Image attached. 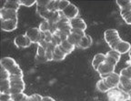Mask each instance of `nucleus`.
<instances>
[{"label": "nucleus", "mask_w": 131, "mask_h": 101, "mask_svg": "<svg viewBox=\"0 0 131 101\" xmlns=\"http://www.w3.org/2000/svg\"><path fill=\"white\" fill-rule=\"evenodd\" d=\"M70 2L68 0H54V6H55V11H62L65 10L68 6Z\"/></svg>", "instance_id": "a211bd4d"}, {"label": "nucleus", "mask_w": 131, "mask_h": 101, "mask_svg": "<svg viewBox=\"0 0 131 101\" xmlns=\"http://www.w3.org/2000/svg\"><path fill=\"white\" fill-rule=\"evenodd\" d=\"M121 58V55L118 53V52L115 51V50H109L108 52L106 53V60L109 63H111L112 65L116 66L119 62Z\"/></svg>", "instance_id": "ddd939ff"}, {"label": "nucleus", "mask_w": 131, "mask_h": 101, "mask_svg": "<svg viewBox=\"0 0 131 101\" xmlns=\"http://www.w3.org/2000/svg\"><path fill=\"white\" fill-rule=\"evenodd\" d=\"M37 46H40V47H42V48H46V49H47V46H48V42H47L46 40H41V41L38 42Z\"/></svg>", "instance_id": "a19ab883"}, {"label": "nucleus", "mask_w": 131, "mask_h": 101, "mask_svg": "<svg viewBox=\"0 0 131 101\" xmlns=\"http://www.w3.org/2000/svg\"><path fill=\"white\" fill-rule=\"evenodd\" d=\"M10 92L11 95H15V94H18V93L24 92L25 88H26V84H25L24 80H18V81H10Z\"/></svg>", "instance_id": "9b49d317"}, {"label": "nucleus", "mask_w": 131, "mask_h": 101, "mask_svg": "<svg viewBox=\"0 0 131 101\" xmlns=\"http://www.w3.org/2000/svg\"><path fill=\"white\" fill-rule=\"evenodd\" d=\"M117 88L126 93L131 92V79L125 77V76H120V82H119Z\"/></svg>", "instance_id": "dca6fc26"}, {"label": "nucleus", "mask_w": 131, "mask_h": 101, "mask_svg": "<svg viewBox=\"0 0 131 101\" xmlns=\"http://www.w3.org/2000/svg\"><path fill=\"white\" fill-rule=\"evenodd\" d=\"M120 15L127 25H131V10L120 11Z\"/></svg>", "instance_id": "c85d7f7f"}, {"label": "nucleus", "mask_w": 131, "mask_h": 101, "mask_svg": "<svg viewBox=\"0 0 131 101\" xmlns=\"http://www.w3.org/2000/svg\"><path fill=\"white\" fill-rule=\"evenodd\" d=\"M37 0H19V3H20L21 6L30 7L34 5H37Z\"/></svg>", "instance_id": "7c9ffc66"}, {"label": "nucleus", "mask_w": 131, "mask_h": 101, "mask_svg": "<svg viewBox=\"0 0 131 101\" xmlns=\"http://www.w3.org/2000/svg\"><path fill=\"white\" fill-rule=\"evenodd\" d=\"M92 43H93L92 37L88 35H86L84 37H82L81 41H80L79 45H78V48H82V49H86V48L91 47Z\"/></svg>", "instance_id": "aec40b11"}, {"label": "nucleus", "mask_w": 131, "mask_h": 101, "mask_svg": "<svg viewBox=\"0 0 131 101\" xmlns=\"http://www.w3.org/2000/svg\"><path fill=\"white\" fill-rule=\"evenodd\" d=\"M70 26L73 29H79L85 31L86 29V24L85 20L81 17H78L76 18L70 20Z\"/></svg>", "instance_id": "2eb2a0df"}, {"label": "nucleus", "mask_w": 131, "mask_h": 101, "mask_svg": "<svg viewBox=\"0 0 131 101\" xmlns=\"http://www.w3.org/2000/svg\"><path fill=\"white\" fill-rule=\"evenodd\" d=\"M11 99V94L9 93H0V101H8Z\"/></svg>", "instance_id": "f704fd0d"}, {"label": "nucleus", "mask_w": 131, "mask_h": 101, "mask_svg": "<svg viewBox=\"0 0 131 101\" xmlns=\"http://www.w3.org/2000/svg\"><path fill=\"white\" fill-rule=\"evenodd\" d=\"M42 99H43V97L39 94H33L31 96H27L26 101H42Z\"/></svg>", "instance_id": "2f4dec72"}, {"label": "nucleus", "mask_w": 131, "mask_h": 101, "mask_svg": "<svg viewBox=\"0 0 131 101\" xmlns=\"http://www.w3.org/2000/svg\"><path fill=\"white\" fill-rule=\"evenodd\" d=\"M96 89L103 93H107L110 90V88L107 87V85L106 84L104 79H100V80L97 81V83H96Z\"/></svg>", "instance_id": "bb28decb"}, {"label": "nucleus", "mask_w": 131, "mask_h": 101, "mask_svg": "<svg viewBox=\"0 0 131 101\" xmlns=\"http://www.w3.org/2000/svg\"><path fill=\"white\" fill-rule=\"evenodd\" d=\"M37 14H39V16H40L41 17H43L45 20H47L49 16H50L51 11H49L47 6L37 5Z\"/></svg>", "instance_id": "6ab92c4d"}, {"label": "nucleus", "mask_w": 131, "mask_h": 101, "mask_svg": "<svg viewBox=\"0 0 131 101\" xmlns=\"http://www.w3.org/2000/svg\"><path fill=\"white\" fill-rule=\"evenodd\" d=\"M81 39H82V37H80V36L77 35V34H74V33H70V35L68 36V41L73 46L78 47V45H79L80 41H81Z\"/></svg>", "instance_id": "a878e982"}, {"label": "nucleus", "mask_w": 131, "mask_h": 101, "mask_svg": "<svg viewBox=\"0 0 131 101\" xmlns=\"http://www.w3.org/2000/svg\"><path fill=\"white\" fill-rule=\"evenodd\" d=\"M17 19V11L10 9H2L0 10V20H10Z\"/></svg>", "instance_id": "4468645a"}, {"label": "nucleus", "mask_w": 131, "mask_h": 101, "mask_svg": "<svg viewBox=\"0 0 131 101\" xmlns=\"http://www.w3.org/2000/svg\"><path fill=\"white\" fill-rule=\"evenodd\" d=\"M71 33H74V34H77V35L80 36V37H84L86 36V33H85V31L83 30H79V29H71Z\"/></svg>", "instance_id": "e433bc0d"}, {"label": "nucleus", "mask_w": 131, "mask_h": 101, "mask_svg": "<svg viewBox=\"0 0 131 101\" xmlns=\"http://www.w3.org/2000/svg\"><path fill=\"white\" fill-rule=\"evenodd\" d=\"M18 19H10V20H1V29L6 32L14 31L17 27Z\"/></svg>", "instance_id": "f8f14e48"}, {"label": "nucleus", "mask_w": 131, "mask_h": 101, "mask_svg": "<svg viewBox=\"0 0 131 101\" xmlns=\"http://www.w3.org/2000/svg\"><path fill=\"white\" fill-rule=\"evenodd\" d=\"M105 60H106V54L98 53V54H96V55H95L94 58H93V60H92L93 68L96 71L97 68L102 64Z\"/></svg>", "instance_id": "f3484780"}, {"label": "nucleus", "mask_w": 131, "mask_h": 101, "mask_svg": "<svg viewBox=\"0 0 131 101\" xmlns=\"http://www.w3.org/2000/svg\"><path fill=\"white\" fill-rule=\"evenodd\" d=\"M11 85L9 79H0V93H9Z\"/></svg>", "instance_id": "393cba45"}, {"label": "nucleus", "mask_w": 131, "mask_h": 101, "mask_svg": "<svg viewBox=\"0 0 131 101\" xmlns=\"http://www.w3.org/2000/svg\"><path fill=\"white\" fill-rule=\"evenodd\" d=\"M127 68H128V70H129V72H130V76H131V66H127Z\"/></svg>", "instance_id": "c03bdc74"}, {"label": "nucleus", "mask_w": 131, "mask_h": 101, "mask_svg": "<svg viewBox=\"0 0 131 101\" xmlns=\"http://www.w3.org/2000/svg\"><path fill=\"white\" fill-rule=\"evenodd\" d=\"M62 15H63L65 17H67L68 19H69V20H72V19L76 18V17H78L79 10H78V6H76L74 4L70 3L69 6H68L64 11H62Z\"/></svg>", "instance_id": "423d86ee"}, {"label": "nucleus", "mask_w": 131, "mask_h": 101, "mask_svg": "<svg viewBox=\"0 0 131 101\" xmlns=\"http://www.w3.org/2000/svg\"><path fill=\"white\" fill-rule=\"evenodd\" d=\"M38 28L42 33H46V32H47V31H50V23H49L47 20H45V19H44V20L39 24Z\"/></svg>", "instance_id": "cd10ccee"}, {"label": "nucleus", "mask_w": 131, "mask_h": 101, "mask_svg": "<svg viewBox=\"0 0 131 101\" xmlns=\"http://www.w3.org/2000/svg\"><path fill=\"white\" fill-rule=\"evenodd\" d=\"M104 38L106 40V42L108 45H110L111 43L115 42L116 40L119 39L120 38V36H119L118 31L117 29L114 28H109L107 30L105 31L104 33Z\"/></svg>", "instance_id": "1a4fd4ad"}, {"label": "nucleus", "mask_w": 131, "mask_h": 101, "mask_svg": "<svg viewBox=\"0 0 131 101\" xmlns=\"http://www.w3.org/2000/svg\"><path fill=\"white\" fill-rule=\"evenodd\" d=\"M109 46V48L112 50L118 52L120 55L122 54H126V53H129V51L131 50V45L129 42L125 41V40H122L121 37L119 39L116 40L115 42L111 43Z\"/></svg>", "instance_id": "f03ea898"}, {"label": "nucleus", "mask_w": 131, "mask_h": 101, "mask_svg": "<svg viewBox=\"0 0 131 101\" xmlns=\"http://www.w3.org/2000/svg\"><path fill=\"white\" fill-rule=\"evenodd\" d=\"M27 97V95H26L24 92L18 93V94H15V95H11V99L13 101H26Z\"/></svg>", "instance_id": "c756f323"}, {"label": "nucleus", "mask_w": 131, "mask_h": 101, "mask_svg": "<svg viewBox=\"0 0 131 101\" xmlns=\"http://www.w3.org/2000/svg\"><path fill=\"white\" fill-rule=\"evenodd\" d=\"M14 44L16 47H17V48H26L30 47L32 42L30 41V39H29L28 37L26 36V34H25V35H19L15 37Z\"/></svg>", "instance_id": "9d476101"}, {"label": "nucleus", "mask_w": 131, "mask_h": 101, "mask_svg": "<svg viewBox=\"0 0 131 101\" xmlns=\"http://www.w3.org/2000/svg\"><path fill=\"white\" fill-rule=\"evenodd\" d=\"M9 76H10V74L4 68L1 66V68H0V79H9Z\"/></svg>", "instance_id": "473e14b6"}, {"label": "nucleus", "mask_w": 131, "mask_h": 101, "mask_svg": "<svg viewBox=\"0 0 131 101\" xmlns=\"http://www.w3.org/2000/svg\"><path fill=\"white\" fill-rule=\"evenodd\" d=\"M128 56H129V60L127 62V64L128 65V66H130V65H131V50H130V51H129Z\"/></svg>", "instance_id": "37998d69"}, {"label": "nucleus", "mask_w": 131, "mask_h": 101, "mask_svg": "<svg viewBox=\"0 0 131 101\" xmlns=\"http://www.w3.org/2000/svg\"><path fill=\"white\" fill-rule=\"evenodd\" d=\"M126 101H131V99H127V100H126Z\"/></svg>", "instance_id": "49530a36"}, {"label": "nucleus", "mask_w": 131, "mask_h": 101, "mask_svg": "<svg viewBox=\"0 0 131 101\" xmlns=\"http://www.w3.org/2000/svg\"><path fill=\"white\" fill-rule=\"evenodd\" d=\"M128 96H129V99H131V92L128 93Z\"/></svg>", "instance_id": "a18cd8bd"}, {"label": "nucleus", "mask_w": 131, "mask_h": 101, "mask_svg": "<svg viewBox=\"0 0 131 101\" xmlns=\"http://www.w3.org/2000/svg\"><path fill=\"white\" fill-rule=\"evenodd\" d=\"M46 58H47V61H54V52L47 49V52H46Z\"/></svg>", "instance_id": "c9c22d12"}, {"label": "nucleus", "mask_w": 131, "mask_h": 101, "mask_svg": "<svg viewBox=\"0 0 131 101\" xmlns=\"http://www.w3.org/2000/svg\"><path fill=\"white\" fill-rule=\"evenodd\" d=\"M41 34H42V32L39 30L38 27H32L26 32V36L30 39V41L36 44H38V42L40 41Z\"/></svg>", "instance_id": "6e6552de"}, {"label": "nucleus", "mask_w": 131, "mask_h": 101, "mask_svg": "<svg viewBox=\"0 0 131 101\" xmlns=\"http://www.w3.org/2000/svg\"><path fill=\"white\" fill-rule=\"evenodd\" d=\"M106 97L108 101H126L129 99L128 93L123 92L117 87L110 89L106 93Z\"/></svg>", "instance_id": "7ed1b4c3"}, {"label": "nucleus", "mask_w": 131, "mask_h": 101, "mask_svg": "<svg viewBox=\"0 0 131 101\" xmlns=\"http://www.w3.org/2000/svg\"><path fill=\"white\" fill-rule=\"evenodd\" d=\"M19 0H6V6L4 9H10V10L17 11L20 7Z\"/></svg>", "instance_id": "4be33fe9"}, {"label": "nucleus", "mask_w": 131, "mask_h": 101, "mask_svg": "<svg viewBox=\"0 0 131 101\" xmlns=\"http://www.w3.org/2000/svg\"><path fill=\"white\" fill-rule=\"evenodd\" d=\"M68 56L63 50L60 48V47H57L54 51V61H62L66 58V57Z\"/></svg>", "instance_id": "5701e85b"}, {"label": "nucleus", "mask_w": 131, "mask_h": 101, "mask_svg": "<svg viewBox=\"0 0 131 101\" xmlns=\"http://www.w3.org/2000/svg\"><path fill=\"white\" fill-rule=\"evenodd\" d=\"M42 101H56L54 98H52L51 97H43Z\"/></svg>", "instance_id": "79ce46f5"}, {"label": "nucleus", "mask_w": 131, "mask_h": 101, "mask_svg": "<svg viewBox=\"0 0 131 101\" xmlns=\"http://www.w3.org/2000/svg\"><path fill=\"white\" fill-rule=\"evenodd\" d=\"M49 3H50V0H37V5L47 6H47H48Z\"/></svg>", "instance_id": "58836bf2"}, {"label": "nucleus", "mask_w": 131, "mask_h": 101, "mask_svg": "<svg viewBox=\"0 0 131 101\" xmlns=\"http://www.w3.org/2000/svg\"><path fill=\"white\" fill-rule=\"evenodd\" d=\"M46 52H47V49H46V48H42V47H40V46H37V55H36V56L44 58V57H46Z\"/></svg>", "instance_id": "72a5a7b5"}, {"label": "nucleus", "mask_w": 131, "mask_h": 101, "mask_svg": "<svg viewBox=\"0 0 131 101\" xmlns=\"http://www.w3.org/2000/svg\"><path fill=\"white\" fill-rule=\"evenodd\" d=\"M116 3L119 6L120 11L131 10V0H117Z\"/></svg>", "instance_id": "b1692460"}, {"label": "nucleus", "mask_w": 131, "mask_h": 101, "mask_svg": "<svg viewBox=\"0 0 131 101\" xmlns=\"http://www.w3.org/2000/svg\"><path fill=\"white\" fill-rule=\"evenodd\" d=\"M56 27H57V31H60L62 33H65L68 36L71 33L72 27L70 26V20L64 17L63 15H62L60 20L56 24Z\"/></svg>", "instance_id": "39448f33"}, {"label": "nucleus", "mask_w": 131, "mask_h": 101, "mask_svg": "<svg viewBox=\"0 0 131 101\" xmlns=\"http://www.w3.org/2000/svg\"><path fill=\"white\" fill-rule=\"evenodd\" d=\"M130 66H131V65H130Z\"/></svg>", "instance_id": "09e8293b"}, {"label": "nucleus", "mask_w": 131, "mask_h": 101, "mask_svg": "<svg viewBox=\"0 0 131 101\" xmlns=\"http://www.w3.org/2000/svg\"><path fill=\"white\" fill-rule=\"evenodd\" d=\"M24 76H9V80L12 81H18V80H23Z\"/></svg>", "instance_id": "ea45409f"}, {"label": "nucleus", "mask_w": 131, "mask_h": 101, "mask_svg": "<svg viewBox=\"0 0 131 101\" xmlns=\"http://www.w3.org/2000/svg\"><path fill=\"white\" fill-rule=\"evenodd\" d=\"M0 66H2L7 71L10 76H24L23 70L18 66L14 58L10 57H5L0 60Z\"/></svg>", "instance_id": "f257e3e1"}, {"label": "nucleus", "mask_w": 131, "mask_h": 101, "mask_svg": "<svg viewBox=\"0 0 131 101\" xmlns=\"http://www.w3.org/2000/svg\"><path fill=\"white\" fill-rule=\"evenodd\" d=\"M8 101H13V100H12V99H10V100H8Z\"/></svg>", "instance_id": "de8ad7c7"}, {"label": "nucleus", "mask_w": 131, "mask_h": 101, "mask_svg": "<svg viewBox=\"0 0 131 101\" xmlns=\"http://www.w3.org/2000/svg\"><path fill=\"white\" fill-rule=\"evenodd\" d=\"M104 80L106 82V84L107 85V87L110 89L116 88V87H118L119 82H120V75L115 72L113 74L107 76L106 77H105Z\"/></svg>", "instance_id": "0eeeda50"}, {"label": "nucleus", "mask_w": 131, "mask_h": 101, "mask_svg": "<svg viewBox=\"0 0 131 101\" xmlns=\"http://www.w3.org/2000/svg\"><path fill=\"white\" fill-rule=\"evenodd\" d=\"M115 68H116V66H114V65H112L111 63H109V62H107L106 60H105L102 64L97 68L96 71L98 72V74L100 75L101 78L104 79L105 77H106L107 76L115 73Z\"/></svg>", "instance_id": "20e7f679"}, {"label": "nucleus", "mask_w": 131, "mask_h": 101, "mask_svg": "<svg viewBox=\"0 0 131 101\" xmlns=\"http://www.w3.org/2000/svg\"><path fill=\"white\" fill-rule=\"evenodd\" d=\"M59 47H60V48H61V49L63 50L66 54H67V55H69V54L72 53V52L75 50V48H76V47L72 45V44L70 43L68 39L62 42L61 45H60Z\"/></svg>", "instance_id": "412c9836"}, {"label": "nucleus", "mask_w": 131, "mask_h": 101, "mask_svg": "<svg viewBox=\"0 0 131 101\" xmlns=\"http://www.w3.org/2000/svg\"><path fill=\"white\" fill-rule=\"evenodd\" d=\"M45 34V40L47 42H48V43H50L52 40V38H53V34L50 32V31H47V32H46Z\"/></svg>", "instance_id": "4c0bfd02"}]
</instances>
